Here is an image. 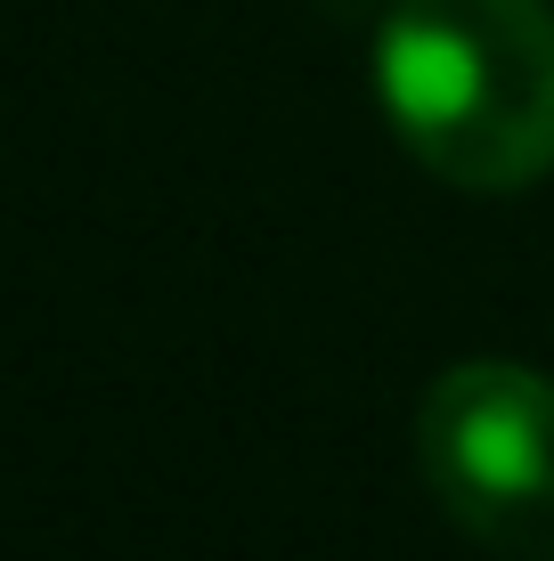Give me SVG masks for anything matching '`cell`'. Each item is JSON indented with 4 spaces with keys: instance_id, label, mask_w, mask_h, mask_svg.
<instances>
[{
    "instance_id": "obj_2",
    "label": "cell",
    "mask_w": 554,
    "mask_h": 561,
    "mask_svg": "<svg viewBox=\"0 0 554 561\" xmlns=\"http://www.w3.org/2000/svg\"><path fill=\"white\" fill-rule=\"evenodd\" d=\"M416 463L441 513L506 561H554V382L465 358L416 408Z\"/></svg>"
},
{
    "instance_id": "obj_1",
    "label": "cell",
    "mask_w": 554,
    "mask_h": 561,
    "mask_svg": "<svg viewBox=\"0 0 554 561\" xmlns=\"http://www.w3.org/2000/svg\"><path fill=\"white\" fill-rule=\"evenodd\" d=\"M375 106L392 139L465 196L554 171V9L546 0H392L375 25Z\"/></svg>"
}]
</instances>
